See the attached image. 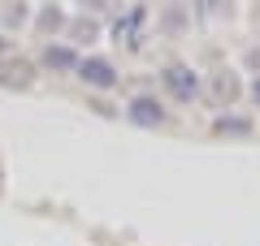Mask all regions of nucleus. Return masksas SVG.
<instances>
[{"mask_svg": "<svg viewBox=\"0 0 260 246\" xmlns=\"http://www.w3.org/2000/svg\"><path fill=\"white\" fill-rule=\"evenodd\" d=\"M160 87H165L178 104H195L204 95V78H200V69H191L186 61H169L165 69H160Z\"/></svg>", "mask_w": 260, "mask_h": 246, "instance_id": "nucleus-1", "label": "nucleus"}, {"mask_svg": "<svg viewBox=\"0 0 260 246\" xmlns=\"http://www.w3.org/2000/svg\"><path fill=\"white\" fill-rule=\"evenodd\" d=\"M121 117H126L135 130H160V126L169 121V108H165L152 91H139V95H130V100H126Z\"/></svg>", "mask_w": 260, "mask_h": 246, "instance_id": "nucleus-2", "label": "nucleus"}, {"mask_svg": "<svg viewBox=\"0 0 260 246\" xmlns=\"http://www.w3.org/2000/svg\"><path fill=\"white\" fill-rule=\"evenodd\" d=\"M74 78L83 82L87 91H117L121 73H117V65H113L109 56H78V69H74Z\"/></svg>", "mask_w": 260, "mask_h": 246, "instance_id": "nucleus-3", "label": "nucleus"}, {"mask_svg": "<svg viewBox=\"0 0 260 246\" xmlns=\"http://www.w3.org/2000/svg\"><path fill=\"white\" fill-rule=\"evenodd\" d=\"M39 69H48V73H74L78 69V48H70V44H61V39H48L44 44V52H39Z\"/></svg>", "mask_w": 260, "mask_h": 246, "instance_id": "nucleus-4", "label": "nucleus"}, {"mask_svg": "<svg viewBox=\"0 0 260 246\" xmlns=\"http://www.w3.org/2000/svg\"><path fill=\"white\" fill-rule=\"evenodd\" d=\"M156 26H160V35H165V39H182L186 26H191V9H186L182 0H165V5H160Z\"/></svg>", "mask_w": 260, "mask_h": 246, "instance_id": "nucleus-5", "label": "nucleus"}, {"mask_svg": "<svg viewBox=\"0 0 260 246\" xmlns=\"http://www.w3.org/2000/svg\"><path fill=\"white\" fill-rule=\"evenodd\" d=\"M0 82L5 87H30L35 82V69L26 61H9V65H0Z\"/></svg>", "mask_w": 260, "mask_h": 246, "instance_id": "nucleus-6", "label": "nucleus"}, {"mask_svg": "<svg viewBox=\"0 0 260 246\" xmlns=\"http://www.w3.org/2000/svg\"><path fill=\"white\" fill-rule=\"evenodd\" d=\"M213 130L217 134H251V121L247 117H217Z\"/></svg>", "mask_w": 260, "mask_h": 246, "instance_id": "nucleus-7", "label": "nucleus"}, {"mask_svg": "<svg viewBox=\"0 0 260 246\" xmlns=\"http://www.w3.org/2000/svg\"><path fill=\"white\" fill-rule=\"evenodd\" d=\"M65 26H70V35H74V39H87V44L100 35V22H91V18H74V22H65Z\"/></svg>", "mask_w": 260, "mask_h": 246, "instance_id": "nucleus-8", "label": "nucleus"}, {"mask_svg": "<svg viewBox=\"0 0 260 246\" xmlns=\"http://www.w3.org/2000/svg\"><path fill=\"white\" fill-rule=\"evenodd\" d=\"M39 26H44V30H61V26H65V13H61V9H52V5H48V9L39 13Z\"/></svg>", "mask_w": 260, "mask_h": 246, "instance_id": "nucleus-9", "label": "nucleus"}, {"mask_svg": "<svg viewBox=\"0 0 260 246\" xmlns=\"http://www.w3.org/2000/svg\"><path fill=\"white\" fill-rule=\"evenodd\" d=\"M247 95H251V104L260 108V78H251V87H247Z\"/></svg>", "mask_w": 260, "mask_h": 246, "instance_id": "nucleus-10", "label": "nucleus"}, {"mask_svg": "<svg viewBox=\"0 0 260 246\" xmlns=\"http://www.w3.org/2000/svg\"><path fill=\"white\" fill-rule=\"evenodd\" d=\"M0 48H5V39H0Z\"/></svg>", "mask_w": 260, "mask_h": 246, "instance_id": "nucleus-11", "label": "nucleus"}]
</instances>
